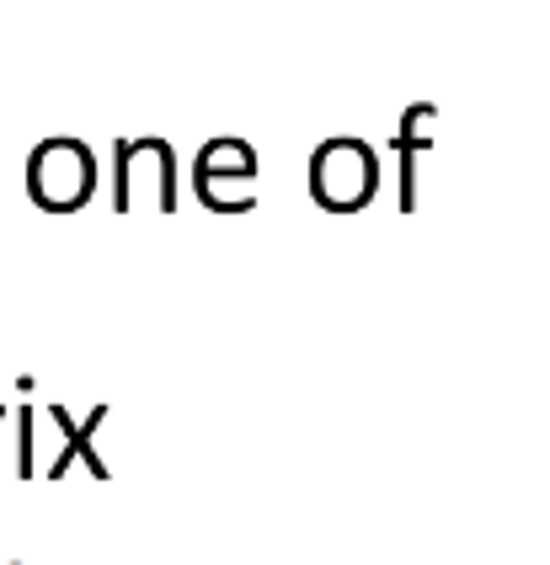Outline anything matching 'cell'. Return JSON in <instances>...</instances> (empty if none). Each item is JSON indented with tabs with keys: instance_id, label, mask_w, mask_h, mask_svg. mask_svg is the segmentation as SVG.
Returning <instances> with one entry per match:
<instances>
[{
	"instance_id": "1",
	"label": "cell",
	"mask_w": 550,
	"mask_h": 565,
	"mask_svg": "<svg viewBox=\"0 0 550 565\" xmlns=\"http://www.w3.org/2000/svg\"><path fill=\"white\" fill-rule=\"evenodd\" d=\"M28 192L49 214H75L97 192V160L81 139H49L28 160Z\"/></svg>"
},
{
	"instance_id": "2",
	"label": "cell",
	"mask_w": 550,
	"mask_h": 565,
	"mask_svg": "<svg viewBox=\"0 0 550 565\" xmlns=\"http://www.w3.org/2000/svg\"><path fill=\"white\" fill-rule=\"evenodd\" d=\"M102 422H107V406H97L92 416H86V422H70L65 406H49V427H54V433L65 438V448H60V454H54V465H49V480H60V475H65L75 459H81L86 470L97 475V480H107V475H113L107 465H102V454L92 448V438H97Z\"/></svg>"
},
{
	"instance_id": "3",
	"label": "cell",
	"mask_w": 550,
	"mask_h": 565,
	"mask_svg": "<svg viewBox=\"0 0 550 565\" xmlns=\"http://www.w3.org/2000/svg\"><path fill=\"white\" fill-rule=\"evenodd\" d=\"M427 118H433V107H427V102L406 107V118H401L395 139H390V150H395V160H401V214H412V203H417V156L433 145V139L422 134Z\"/></svg>"
},
{
	"instance_id": "4",
	"label": "cell",
	"mask_w": 550,
	"mask_h": 565,
	"mask_svg": "<svg viewBox=\"0 0 550 565\" xmlns=\"http://www.w3.org/2000/svg\"><path fill=\"white\" fill-rule=\"evenodd\" d=\"M17 475L22 480L38 475V411L33 406L17 411Z\"/></svg>"
},
{
	"instance_id": "5",
	"label": "cell",
	"mask_w": 550,
	"mask_h": 565,
	"mask_svg": "<svg viewBox=\"0 0 550 565\" xmlns=\"http://www.w3.org/2000/svg\"><path fill=\"white\" fill-rule=\"evenodd\" d=\"M0 422H6V406H0Z\"/></svg>"
}]
</instances>
